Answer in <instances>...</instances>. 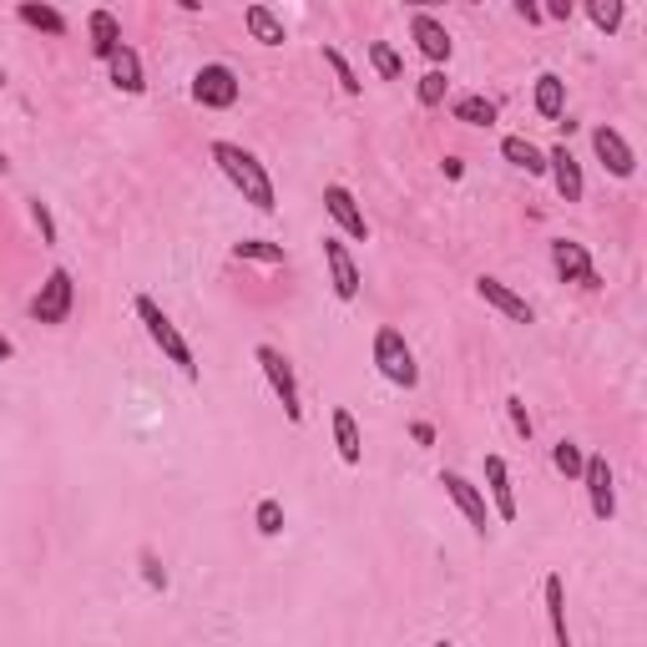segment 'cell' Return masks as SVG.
<instances>
[{"label":"cell","mask_w":647,"mask_h":647,"mask_svg":"<svg viewBox=\"0 0 647 647\" xmlns=\"http://www.w3.org/2000/svg\"><path fill=\"white\" fill-rule=\"evenodd\" d=\"M137 319H142V329H148V339L157 344L167 359H173L177 369H182V380H198V354H192V344L182 334H177V324L167 319V314L157 309V299L137 294Z\"/></svg>","instance_id":"obj_2"},{"label":"cell","mask_w":647,"mask_h":647,"mask_svg":"<svg viewBox=\"0 0 647 647\" xmlns=\"http://www.w3.org/2000/svg\"><path fill=\"white\" fill-rule=\"evenodd\" d=\"M243 26H249V36L258 46H283V21L268 11V5H249V11H243Z\"/></svg>","instance_id":"obj_25"},{"label":"cell","mask_w":647,"mask_h":647,"mask_svg":"<svg viewBox=\"0 0 647 647\" xmlns=\"http://www.w3.org/2000/svg\"><path fill=\"white\" fill-rule=\"evenodd\" d=\"M536 112H542L546 122H557L561 112H567V81H561L557 72L536 76Z\"/></svg>","instance_id":"obj_21"},{"label":"cell","mask_w":647,"mask_h":647,"mask_svg":"<svg viewBox=\"0 0 647 647\" xmlns=\"http://www.w3.org/2000/svg\"><path fill=\"white\" fill-rule=\"evenodd\" d=\"M30 218L41 228V243H56V218H51V207H46L41 198H30Z\"/></svg>","instance_id":"obj_34"},{"label":"cell","mask_w":647,"mask_h":647,"mask_svg":"<svg viewBox=\"0 0 647 647\" xmlns=\"http://www.w3.org/2000/svg\"><path fill=\"white\" fill-rule=\"evenodd\" d=\"M546 15H551V21H572V0H551Z\"/></svg>","instance_id":"obj_37"},{"label":"cell","mask_w":647,"mask_h":647,"mask_svg":"<svg viewBox=\"0 0 647 647\" xmlns=\"http://www.w3.org/2000/svg\"><path fill=\"white\" fill-rule=\"evenodd\" d=\"M142 576H148V587H152V592H167V572H162L157 551H142Z\"/></svg>","instance_id":"obj_35"},{"label":"cell","mask_w":647,"mask_h":647,"mask_svg":"<svg viewBox=\"0 0 647 647\" xmlns=\"http://www.w3.org/2000/svg\"><path fill=\"white\" fill-rule=\"evenodd\" d=\"M551 466H557L567 481H582V466H587V456H582V445H576V441H557V445H551Z\"/></svg>","instance_id":"obj_26"},{"label":"cell","mask_w":647,"mask_h":647,"mask_svg":"<svg viewBox=\"0 0 647 647\" xmlns=\"http://www.w3.org/2000/svg\"><path fill=\"white\" fill-rule=\"evenodd\" d=\"M324 207H329V218H334V223H339V228H344V233H350V238H359V243H365V238H369L365 207L354 203V192L344 188V182H329V188H324Z\"/></svg>","instance_id":"obj_10"},{"label":"cell","mask_w":647,"mask_h":647,"mask_svg":"<svg viewBox=\"0 0 647 647\" xmlns=\"http://www.w3.org/2000/svg\"><path fill=\"white\" fill-rule=\"evenodd\" d=\"M430 647H451V643H430Z\"/></svg>","instance_id":"obj_40"},{"label":"cell","mask_w":647,"mask_h":647,"mask_svg":"<svg viewBox=\"0 0 647 647\" xmlns=\"http://www.w3.org/2000/svg\"><path fill=\"white\" fill-rule=\"evenodd\" d=\"M324 61H329V72L339 76V87H344V97H359V76H354V66L344 56H339L334 46H324Z\"/></svg>","instance_id":"obj_31"},{"label":"cell","mask_w":647,"mask_h":647,"mask_svg":"<svg viewBox=\"0 0 647 647\" xmlns=\"http://www.w3.org/2000/svg\"><path fill=\"white\" fill-rule=\"evenodd\" d=\"M410 441H415V445H435V426H426V420H415V426H410Z\"/></svg>","instance_id":"obj_36"},{"label":"cell","mask_w":647,"mask_h":647,"mask_svg":"<svg viewBox=\"0 0 647 647\" xmlns=\"http://www.w3.org/2000/svg\"><path fill=\"white\" fill-rule=\"evenodd\" d=\"M375 365H380V375L390 384H399V390H415V384H420L415 354H410V344H405L399 329H380V334H375Z\"/></svg>","instance_id":"obj_4"},{"label":"cell","mask_w":647,"mask_h":647,"mask_svg":"<svg viewBox=\"0 0 647 647\" xmlns=\"http://www.w3.org/2000/svg\"><path fill=\"white\" fill-rule=\"evenodd\" d=\"M592 152L602 157V167L612 177H633L637 173V157H633V148H627V137H622L618 127H592Z\"/></svg>","instance_id":"obj_9"},{"label":"cell","mask_w":647,"mask_h":647,"mask_svg":"<svg viewBox=\"0 0 647 647\" xmlns=\"http://www.w3.org/2000/svg\"><path fill=\"white\" fill-rule=\"evenodd\" d=\"M213 162H218V173L243 192V203H253L258 213H274L279 207V192H274V177L264 173V162L253 157L249 148H238V142H213Z\"/></svg>","instance_id":"obj_1"},{"label":"cell","mask_w":647,"mask_h":647,"mask_svg":"<svg viewBox=\"0 0 647 647\" xmlns=\"http://www.w3.org/2000/svg\"><path fill=\"white\" fill-rule=\"evenodd\" d=\"M324 264H329V283H334V294L350 304L359 294V268H354L350 249L339 243V238H324Z\"/></svg>","instance_id":"obj_13"},{"label":"cell","mask_w":647,"mask_h":647,"mask_svg":"<svg viewBox=\"0 0 647 647\" xmlns=\"http://www.w3.org/2000/svg\"><path fill=\"white\" fill-rule=\"evenodd\" d=\"M5 359H15V344L5 334H0V365H5Z\"/></svg>","instance_id":"obj_39"},{"label":"cell","mask_w":647,"mask_h":647,"mask_svg":"<svg viewBox=\"0 0 647 647\" xmlns=\"http://www.w3.org/2000/svg\"><path fill=\"white\" fill-rule=\"evenodd\" d=\"M516 15H521V21H531V26H536V21H542V5H531V0H516Z\"/></svg>","instance_id":"obj_38"},{"label":"cell","mask_w":647,"mask_h":647,"mask_svg":"<svg viewBox=\"0 0 647 647\" xmlns=\"http://www.w3.org/2000/svg\"><path fill=\"white\" fill-rule=\"evenodd\" d=\"M506 420H511V430H516V435H521V441H531V430H536V426H531L527 399H521V395H511V399H506Z\"/></svg>","instance_id":"obj_33"},{"label":"cell","mask_w":647,"mask_h":647,"mask_svg":"<svg viewBox=\"0 0 647 647\" xmlns=\"http://www.w3.org/2000/svg\"><path fill=\"white\" fill-rule=\"evenodd\" d=\"M106 72H112V87L127 91V97H142V91H148V76H142V61H137L132 46H117V51L106 56Z\"/></svg>","instance_id":"obj_15"},{"label":"cell","mask_w":647,"mask_h":647,"mask_svg":"<svg viewBox=\"0 0 647 647\" xmlns=\"http://www.w3.org/2000/svg\"><path fill=\"white\" fill-rule=\"evenodd\" d=\"M369 61H375V72L384 81H399V72H405V61H399V51L390 41H369Z\"/></svg>","instance_id":"obj_29"},{"label":"cell","mask_w":647,"mask_h":647,"mask_svg":"<svg viewBox=\"0 0 647 647\" xmlns=\"http://www.w3.org/2000/svg\"><path fill=\"white\" fill-rule=\"evenodd\" d=\"M475 294L485 299V304H491V309H500L506 314V319H516V324H531L536 319V314H531V304L521 294H516V289H506V283L500 279H475Z\"/></svg>","instance_id":"obj_16"},{"label":"cell","mask_w":647,"mask_h":647,"mask_svg":"<svg viewBox=\"0 0 647 647\" xmlns=\"http://www.w3.org/2000/svg\"><path fill=\"white\" fill-rule=\"evenodd\" d=\"M587 15H592V26L602 30V36H612V30L627 21V5H622V0H592Z\"/></svg>","instance_id":"obj_28"},{"label":"cell","mask_w":647,"mask_h":647,"mask_svg":"<svg viewBox=\"0 0 647 647\" xmlns=\"http://www.w3.org/2000/svg\"><path fill=\"white\" fill-rule=\"evenodd\" d=\"M542 597H546V622H551V643L572 647V627H567V582L551 572L542 582Z\"/></svg>","instance_id":"obj_17"},{"label":"cell","mask_w":647,"mask_h":647,"mask_svg":"<svg viewBox=\"0 0 647 647\" xmlns=\"http://www.w3.org/2000/svg\"><path fill=\"white\" fill-rule=\"evenodd\" d=\"M445 87H451V81H445V72H426V76H420V87H415V97H420V106H441L445 102Z\"/></svg>","instance_id":"obj_32"},{"label":"cell","mask_w":647,"mask_h":647,"mask_svg":"<svg viewBox=\"0 0 647 647\" xmlns=\"http://www.w3.org/2000/svg\"><path fill=\"white\" fill-rule=\"evenodd\" d=\"M253 521H258V536H279L283 531V500L264 496L258 500V511H253Z\"/></svg>","instance_id":"obj_30"},{"label":"cell","mask_w":647,"mask_h":647,"mask_svg":"<svg viewBox=\"0 0 647 647\" xmlns=\"http://www.w3.org/2000/svg\"><path fill=\"white\" fill-rule=\"evenodd\" d=\"M546 173H551V182H557V192H561V203H582V167H576V157H572V148L567 142H557V148L546 152Z\"/></svg>","instance_id":"obj_12"},{"label":"cell","mask_w":647,"mask_h":647,"mask_svg":"<svg viewBox=\"0 0 647 647\" xmlns=\"http://www.w3.org/2000/svg\"><path fill=\"white\" fill-rule=\"evenodd\" d=\"M87 30H91V56L106 61L122 46V26H117V15H112V11H91Z\"/></svg>","instance_id":"obj_20"},{"label":"cell","mask_w":647,"mask_h":647,"mask_svg":"<svg viewBox=\"0 0 647 647\" xmlns=\"http://www.w3.org/2000/svg\"><path fill=\"white\" fill-rule=\"evenodd\" d=\"M551 268H557L561 283H582V289H602L597 268H592L587 249L576 238H551Z\"/></svg>","instance_id":"obj_7"},{"label":"cell","mask_w":647,"mask_h":647,"mask_svg":"<svg viewBox=\"0 0 647 647\" xmlns=\"http://www.w3.org/2000/svg\"><path fill=\"white\" fill-rule=\"evenodd\" d=\"M451 117L466 122V127H491V122H496V102L481 97V91H466V97L451 102Z\"/></svg>","instance_id":"obj_22"},{"label":"cell","mask_w":647,"mask_h":647,"mask_svg":"<svg viewBox=\"0 0 647 647\" xmlns=\"http://www.w3.org/2000/svg\"><path fill=\"white\" fill-rule=\"evenodd\" d=\"M238 72L233 66H223V61H207V66H198V76H192V102L207 106V112H228V106H238Z\"/></svg>","instance_id":"obj_5"},{"label":"cell","mask_w":647,"mask_h":647,"mask_svg":"<svg viewBox=\"0 0 647 647\" xmlns=\"http://www.w3.org/2000/svg\"><path fill=\"white\" fill-rule=\"evenodd\" d=\"M72 304H76V283L66 268H51L41 283V294L30 299V319L36 324H66L72 319Z\"/></svg>","instance_id":"obj_6"},{"label":"cell","mask_w":647,"mask_h":647,"mask_svg":"<svg viewBox=\"0 0 647 647\" xmlns=\"http://www.w3.org/2000/svg\"><path fill=\"white\" fill-rule=\"evenodd\" d=\"M334 445L344 466H359L365 460V441H359V426H354L350 410H334Z\"/></svg>","instance_id":"obj_23"},{"label":"cell","mask_w":647,"mask_h":647,"mask_svg":"<svg viewBox=\"0 0 647 647\" xmlns=\"http://www.w3.org/2000/svg\"><path fill=\"white\" fill-rule=\"evenodd\" d=\"M485 485H491V500H496L500 521H516V485H511V471H506L500 456H485Z\"/></svg>","instance_id":"obj_18"},{"label":"cell","mask_w":647,"mask_h":647,"mask_svg":"<svg viewBox=\"0 0 647 647\" xmlns=\"http://www.w3.org/2000/svg\"><path fill=\"white\" fill-rule=\"evenodd\" d=\"M233 258H243V264H283V249L264 243V238H243V243H233Z\"/></svg>","instance_id":"obj_27"},{"label":"cell","mask_w":647,"mask_h":647,"mask_svg":"<svg viewBox=\"0 0 647 647\" xmlns=\"http://www.w3.org/2000/svg\"><path fill=\"white\" fill-rule=\"evenodd\" d=\"M500 157L511 162V167H521L527 177H546V152L531 142V137H506L500 142Z\"/></svg>","instance_id":"obj_19"},{"label":"cell","mask_w":647,"mask_h":647,"mask_svg":"<svg viewBox=\"0 0 647 647\" xmlns=\"http://www.w3.org/2000/svg\"><path fill=\"white\" fill-rule=\"evenodd\" d=\"M582 485H587L592 516H597V521H612V516H618V491H612V466H607V456H587Z\"/></svg>","instance_id":"obj_8"},{"label":"cell","mask_w":647,"mask_h":647,"mask_svg":"<svg viewBox=\"0 0 647 647\" xmlns=\"http://www.w3.org/2000/svg\"><path fill=\"white\" fill-rule=\"evenodd\" d=\"M253 359H258V369H264L268 390L279 395L283 415H289V426H304V399H299V380H294V365L283 359V350H274V344H258L253 350Z\"/></svg>","instance_id":"obj_3"},{"label":"cell","mask_w":647,"mask_h":647,"mask_svg":"<svg viewBox=\"0 0 647 647\" xmlns=\"http://www.w3.org/2000/svg\"><path fill=\"white\" fill-rule=\"evenodd\" d=\"M15 15H21V26H30V30H46V36H66V15H61L56 5H36V0H21V5H15Z\"/></svg>","instance_id":"obj_24"},{"label":"cell","mask_w":647,"mask_h":647,"mask_svg":"<svg viewBox=\"0 0 647 647\" xmlns=\"http://www.w3.org/2000/svg\"><path fill=\"white\" fill-rule=\"evenodd\" d=\"M410 36H415V46H420L430 61H451V51H456V46H451V30H445L435 15H426V11L410 15Z\"/></svg>","instance_id":"obj_14"},{"label":"cell","mask_w":647,"mask_h":647,"mask_svg":"<svg viewBox=\"0 0 647 647\" xmlns=\"http://www.w3.org/2000/svg\"><path fill=\"white\" fill-rule=\"evenodd\" d=\"M441 485H445V496H451V500L460 506V511H466V521H471V527L485 536V527H491V511H485L481 485H471L460 471H445V475H441Z\"/></svg>","instance_id":"obj_11"}]
</instances>
